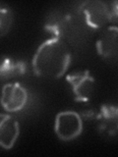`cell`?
<instances>
[{
    "label": "cell",
    "mask_w": 118,
    "mask_h": 157,
    "mask_svg": "<svg viewBox=\"0 0 118 157\" xmlns=\"http://www.w3.org/2000/svg\"><path fill=\"white\" fill-rule=\"evenodd\" d=\"M108 5H109V9H110L111 23L118 22V0L108 2Z\"/></svg>",
    "instance_id": "7c38bea8"
},
{
    "label": "cell",
    "mask_w": 118,
    "mask_h": 157,
    "mask_svg": "<svg viewBox=\"0 0 118 157\" xmlns=\"http://www.w3.org/2000/svg\"><path fill=\"white\" fill-rule=\"evenodd\" d=\"M77 14L87 27L101 29L111 23V15L108 2L100 0H87L79 4Z\"/></svg>",
    "instance_id": "3957f363"
},
{
    "label": "cell",
    "mask_w": 118,
    "mask_h": 157,
    "mask_svg": "<svg viewBox=\"0 0 118 157\" xmlns=\"http://www.w3.org/2000/svg\"><path fill=\"white\" fill-rule=\"evenodd\" d=\"M96 130L101 136L112 139L118 136V105L102 104L96 116Z\"/></svg>",
    "instance_id": "ba28073f"
},
{
    "label": "cell",
    "mask_w": 118,
    "mask_h": 157,
    "mask_svg": "<svg viewBox=\"0 0 118 157\" xmlns=\"http://www.w3.org/2000/svg\"><path fill=\"white\" fill-rule=\"evenodd\" d=\"M66 82L70 86L74 99L77 102H90L95 95L96 82L90 71L80 70L69 73L66 76Z\"/></svg>",
    "instance_id": "5b68a950"
},
{
    "label": "cell",
    "mask_w": 118,
    "mask_h": 157,
    "mask_svg": "<svg viewBox=\"0 0 118 157\" xmlns=\"http://www.w3.org/2000/svg\"><path fill=\"white\" fill-rule=\"evenodd\" d=\"M72 61V54L67 42L57 37H50L39 44L33 54L32 66L34 75L44 78L63 77Z\"/></svg>",
    "instance_id": "6da1fadb"
},
{
    "label": "cell",
    "mask_w": 118,
    "mask_h": 157,
    "mask_svg": "<svg viewBox=\"0 0 118 157\" xmlns=\"http://www.w3.org/2000/svg\"><path fill=\"white\" fill-rule=\"evenodd\" d=\"M20 136V125L15 118L9 114L0 115V145L10 150L15 145Z\"/></svg>",
    "instance_id": "9c48e42d"
},
{
    "label": "cell",
    "mask_w": 118,
    "mask_h": 157,
    "mask_svg": "<svg viewBox=\"0 0 118 157\" xmlns=\"http://www.w3.org/2000/svg\"><path fill=\"white\" fill-rule=\"evenodd\" d=\"M27 72V66L25 62L9 57H3L0 67V77L4 81L6 78L19 77L25 75Z\"/></svg>",
    "instance_id": "30bf717a"
},
{
    "label": "cell",
    "mask_w": 118,
    "mask_h": 157,
    "mask_svg": "<svg viewBox=\"0 0 118 157\" xmlns=\"http://www.w3.org/2000/svg\"><path fill=\"white\" fill-rule=\"evenodd\" d=\"M29 99L27 88L20 82H7L2 86L1 104L7 112H20L26 107Z\"/></svg>",
    "instance_id": "52a82bcc"
},
{
    "label": "cell",
    "mask_w": 118,
    "mask_h": 157,
    "mask_svg": "<svg viewBox=\"0 0 118 157\" xmlns=\"http://www.w3.org/2000/svg\"><path fill=\"white\" fill-rule=\"evenodd\" d=\"M83 118L76 111L65 110L57 113L54 121V132L62 141H72L83 132Z\"/></svg>",
    "instance_id": "277c9868"
},
{
    "label": "cell",
    "mask_w": 118,
    "mask_h": 157,
    "mask_svg": "<svg viewBox=\"0 0 118 157\" xmlns=\"http://www.w3.org/2000/svg\"><path fill=\"white\" fill-rule=\"evenodd\" d=\"M79 22L81 18L76 12L74 15L65 11H54L49 14L44 23V29L50 33L52 37L60 38L65 42L75 39L79 34Z\"/></svg>",
    "instance_id": "7a4b0ae2"
},
{
    "label": "cell",
    "mask_w": 118,
    "mask_h": 157,
    "mask_svg": "<svg viewBox=\"0 0 118 157\" xmlns=\"http://www.w3.org/2000/svg\"><path fill=\"white\" fill-rule=\"evenodd\" d=\"M100 58L111 65L118 66V27L107 26L102 29L96 42Z\"/></svg>",
    "instance_id": "8992f818"
},
{
    "label": "cell",
    "mask_w": 118,
    "mask_h": 157,
    "mask_svg": "<svg viewBox=\"0 0 118 157\" xmlns=\"http://www.w3.org/2000/svg\"><path fill=\"white\" fill-rule=\"evenodd\" d=\"M14 22V14L9 6L0 5V36H4L11 29Z\"/></svg>",
    "instance_id": "8fae6325"
}]
</instances>
